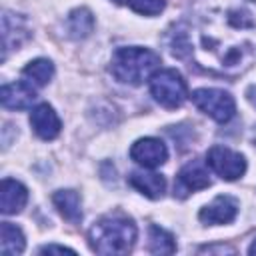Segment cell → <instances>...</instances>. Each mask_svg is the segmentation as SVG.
<instances>
[{"instance_id": "7a4b0ae2", "label": "cell", "mask_w": 256, "mask_h": 256, "mask_svg": "<svg viewBox=\"0 0 256 256\" xmlns=\"http://www.w3.org/2000/svg\"><path fill=\"white\" fill-rule=\"evenodd\" d=\"M138 230L130 216L112 212L98 218L88 230V244L96 254L122 256L134 248Z\"/></svg>"}, {"instance_id": "8992f818", "label": "cell", "mask_w": 256, "mask_h": 256, "mask_svg": "<svg viewBox=\"0 0 256 256\" xmlns=\"http://www.w3.org/2000/svg\"><path fill=\"white\" fill-rule=\"evenodd\" d=\"M206 166L222 180H238L246 172V158L226 146H212L206 154Z\"/></svg>"}, {"instance_id": "2e32d148", "label": "cell", "mask_w": 256, "mask_h": 256, "mask_svg": "<svg viewBox=\"0 0 256 256\" xmlns=\"http://www.w3.org/2000/svg\"><path fill=\"white\" fill-rule=\"evenodd\" d=\"M26 246V238L22 230L10 222H2L0 226V252L4 256H16L22 254Z\"/></svg>"}, {"instance_id": "e0dca14e", "label": "cell", "mask_w": 256, "mask_h": 256, "mask_svg": "<svg viewBox=\"0 0 256 256\" xmlns=\"http://www.w3.org/2000/svg\"><path fill=\"white\" fill-rule=\"evenodd\" d=\"M22 76L34 84V86H46L52 76H54V64L52 60L48 58H36V60H30L24 68H22Z\"/></svg>"}, {"instance_id": "ba28073f", "label": "cell", "mask_w": 256, "mask_h": 256, "mask_svg": "<svg viewBox=\"0 0 256 256\" xmlns=\"http://www.w3.org/2000/svg\"><path fill=\"white\" fill-rule=\"evenodd\" d=\"M30 38V28H28V20L22 14L16 12H4L2 14V46H4V54L2 60H6L8 50H18L26 40Z\"/></svg>"}, {"instance_id": "6da1fadb", "label": "cell", "mask_w": 256, "mask_h": 256, "mask_svg": "<svg viewBox=\"0 0 256 256\" xmlns=\"http://www.w3.org/2000/svg\"><path fill=\"white\" fill-rule=\"evenodd\" d=\"M186 36L198 68L244 74L256 64V0H194Z\"/></svg>"}, {"instance_id": "cb8c5ba5", "label": "cell", "mask_w": 256, "mask_h": 256, "mask_svg": "<svg viewBox=\"0 0 256 256\" xmlns=\"http://www.w3.org/2000/svg\"><path fill=\"white\" fill-rule=\"evenodd\" d=\"M116 4H128V0H114Z\"/></svg>"}, {"instance_id": "7c38bea8", "label": "cell", "mask_w": 256, "mask_h": 256, "mask_svg": "<svg viewBox=\"0 0 256 256\" xmlns=\"http://www.w3.org/2000/svg\"><path fill=\"white\" fill-rule=\"evenodd\" d=\"M0 100H2V106L4 108H10V110H24V108H30L36 100V90L30 82H10V84H4L2 90H0Z\"/></svg>"}, {"instance_id": "ac0fdd59", "label": "cell", "mask_w": 256, "mask_h": 256, "mask_svg": "<svg viewBox=\"0 0 256 256\" xmlns=\"http://www.w3.org/2000/svg\"><path fill=\"white\" fill-rule=\"evenodd\" d=\"M94 30V16L88 8H76L68 14V32L72 38L82 40Z\"/></svg>"}, {"instance_id": "5b68a950", "label": "cell", "mask_w": 256, "mask_h": 256, "mask_svg": "<svg viewBox=\"0 0 256 256\" xmlns=\"http://www.w3.org/2000/svg\"><path fill=\"white\" fill-rule=\"evenodd\" d=\"M190 98L200 112H204L206 116H210L212 120H216L220 124H226L236 114V102L230 96V92H226V90L198 88L190 94Z\"/></svg>"}, {"instance_id": "3957f363", "label": "cell", "mask_w": 256, "mask_h": 256, "mask_svg": "<svg viewBox=\"0 0 256 256\" xmlns=\"http://www.w3.org/2000/svg\"><path fill=\"white\" fill-rule=\"evenodd\" d=\"M158 66L160 56L154 50L142 46H122L112 54L110 72L122 84L140 86L142 82L152 78Z\"/></svg>"}, {"instance_id": "4fadbf2b", "label": "cell", "mask_w": 256, "mask_h": 256, "mask_svg": "<svg viewBox=\"0 0 256 256\" xmlns=\"http://www.w3.org/2000/svg\"><path fill=\"white\" fill-rule=\"evenodd\" d=\"M28 202V190L14 178H4L0 184V210L2 214H18Z\"/></svg>"}, {"instance_id": "8fae6325", "label": "cell", "mask_w": 256, "mask_h": 256, "mask_svg": "<svg viewBox=\"0 0 256 256\" xmlns=\"http://www.w3.org/2000/svg\"><path fill=\"white\" fill-rule=\"evenodd\" d=\"M30 124H32V130L36 132V136L42 138V140H54L62 130V122H60L58 114L46 102H42V104L32 108Z\"/></svg>"}, {"instance_id": "603a6c76", "label": "cell", "mask_w": 256, "mask_h": 256, "mask_svg": "<svg viewBox=\"0 0 256 256\" xmlns=\"http://www.w3.org/2000/svg\"><path fill=\"white\" fill-rule=\"evenodd\" d=\"M248 254H252V256L256 254V240H254V242H252V244L248 246Z\"/></svg>"}, {"instance_id": "52a82bcc", "label": "cell", "mask_w": 256, "mask_h": 256, "mask_svg": "<svg viewBox=\"0 0 256 256\" xmlns=\"http://www.w3.org/2000/svg\"><path fill=\"white\" fill-rule=\"evenodd\" d=\"M238 200L228 194L216 196L210 204L202 206L198 212V218L206 226H218V224H230L238 214Z\"/></svg>"}, {"instance_id": "9a60e30c", "label": "cell", "mask_w": 256, "mask_h": 256, "mask_svg": "<svg viewBox=\"0 0 256 256\" xmlns=\"http://www.w3.org/2000/svg\"><path fill=\"white\" fill-rule=\"evenodd\" d=\"M52 202L58 208V212L72 224L82 220V208H80V196L74 190H56L52 194Z\"/></svg>"}, {"instance_id": "44dd1931", "label": "cell", "mask_w": 256, "mask_h": 256, "mask_svg": "<svg viewBox=\"0 0 256 256\" xmlns=\"http://www.w3.org/2000/svg\"><path fill=\"white\" fill-rule=\"evenodd\" d=\"M40 254H76L72 248H66V246H58V244H48V246H42L40 248Z\"/></svg>"}, {"instance_id": "d6986e66", "label": "cell", "mask_w": 256, "mask_h": 256, "mask_svg": "<svg viewBox=\"0 0 256 256\" xmlns=\"http://www.w3.org/2000/svg\"><path fill=\"white\" fill-rule=\"evenodd\" d=\"M148 250L152 254H174L176 252V240L168 230L152 224L148 228Z\"/></svg>"}, {"instance_id": "277c9868", "label": "cell", "mask_w": 256, "mask_h": 256, "mask_svg": "<svg viewBox=\"0 0 256 256\" xmlns=\"http://www.w3.org/2000/svg\"><path fill=\"white\" fill-rule=\"evenodd\" d=\"M150 94L164 108H178L188 98V88L180 72L172 68L156 70L150 78Z\"/></svg>"}, {"instance_id": "5bb4252c", "label": "cell", "mask_w": 256, "mask_h": 256, "mask_svg": "<svg viewBox=\"0 0 256 256\" xmlns=\"http://www.w3.org/2000/svg\"><path fill=\"white\" fill-rule=\"evenodd\" d=\"M130 186H134L140 194H144L150 200H158L162 198L164 190H166V180L162 174L156 172H144V170H136L128 176Z\"/></svg>"}, {"instance_id": "ffe728a7", "label": "cell", "mask_w": 256, "mask_h": 256, "mask_svg": "<svg viewBox=\"0 0 256 256\" xmlns=\"http://www.w3.org/2000/svg\"><path fill=\"white\" fill-rule=\"evenodd\" d=\"M130 8L142 16H156L164 10L166 0H128Z\"/></svg>"}, {"instance_id": "9c48e42d", "label": "cell", "mask_w": 256, "mask_h": 256, "mask_svg": "<svg viewBox=\"0 0 256 256\" xmlns=\"http://www.w3.org/2000/svg\"><path fill=\"white\" fill-rule=\"evenodd\" d=\"M130 158L136 164L144 166V168H156V166H162L168 160V148L158 138H152V136L140 138L132 144Z\"/></svg>"}, {"instance_id": "7402d4cb", "label": "cell", "mask_w": 256, "mask_h": 256, "mask_svg": "<svg viewBox=\"0 0 256 256\" xmlns=\"http://www.w3.org/2000/svg\"><path fill=\"white\" fill-rule=\"evenodd\" d=\"M246 96H248V102L256 108V86H250V88L246 90Z\"/></svg>"}, {"instance_id": "30bf717a", "label": "cell", "mask_w": 256, "mask_h": 256, "mask_svg": "<svg viewBox=\"0 0 256 256\" xmlns=\"http://www.w3.org/2000/svg\"><path fill=\"white\" fill-rule=\"evenodd\" d=\"M210 186V176L208 170L204 168V164L192 160L188 164H184L176 176V184H174V194L184 198L190 192H198Z\"/></svg>"}]
</instances>
